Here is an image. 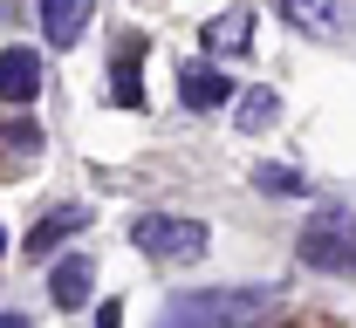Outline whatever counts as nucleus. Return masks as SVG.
Segmentation results:
<instances>
[{"label":"nucleus","mask_w":356,"mask_h":328,"mask_svg":"<svg viewBox=\"0 0 356 328\" xmlns=\"http://www.w3.org/2000/svg\"><path fill=\"white\" fill-rule=\"evenodd\" d=\"M295 253H302V267H315V274H343V281H356V212L322 205V212L309 219V233L295 239Z\"/></svg>","instance_id":"nucleus-3"},{"label":"nucleus","mask_w":356,"mask_h":328,"mask_svg":"<svg viewBox=\"0 0 356 328\" xmlns=\"http://www.w3.org/2000/svg\"><path fill=\"white\" fill-rule=\"evenodd\" d=\"M178 103H185V110H199V116H213L220 103H233L226 69H213V62H185V69H178Z\"/></svg>","instance_id":"nucleus-4"},{"label":"nucleus","mask_w":356,"mask_h":328,"mask_svg":"<svg viewBox=\"0 0 356 328\" xmlns=\"http://www.w3.org/2000/svg\"><path fill=\"white\" fill-rule=\"evenodd\" d=\"M131 246L144 260L192 267V260H206L213 233H206V219H185V212H144V219H131Z\"/></svg>","instance_id":"nucleus-2"},{"label":"nucleus","mask_w":356,"mask_h":328,"mask_svg":"<svg viewBox=\"0 0 356 328\" xmlns=\"http://www.w3.org/2000/svg\"><path fill=\"white\" fill-rule=\"evenodd\" d=\"M281 14H288L302 35H336V21H343L336 0H281Z\"/></svg>","instance_id":"nucleus-12"},{"label":"nucleus","mask_w":356,"mask_h":328,"mask_svg":"<svg viewBox=\"0 0 356 328\" xmlns=\"http://www.w3.org/2000/svg\"><path fill=\"white\" fill-rule=\"evenodd\" d=\"M89 226V205H55L48 219H35V233H28V260H48L62 239H76Z\"/></svg>","instance_id":"nucleus-9"},{"label":"nucleus","mask_w":356,"mask_h":328,"mask_svg":"<svg viewBox=\"0 0 356 328\" xmlns=\"http://www.w3.org/2000/svg\"><path fill=\"white\" fill-rule=\"evenodd\" d=\"M0 253H7V226H0Z\"/></svg>","instance_id":"nucleus-17"},{"label":"nucleus","mask_w":356,"mask_h":328,"mask_svg":"<svg viewBox=\"0 0 356 328\" xmlns=\"http://www.w3.org/2000/svg\"><path fill=\"white\" fill-rule=\"evenodd\" d=\"M96 328H124V301H117V294L103 301V322H96Z\"/></svg>","instance_id":"nucleus-15"},{"label":"nucleus","mask_w":356,"mask_h":328,"mask_svg":"<svg viewBox=\"0 0 356 328\" xmlns=\"http://www.w3.org/2000/svg\"><path fill=\"white\" fill-rule=\"evenodd\" d=\"M42 96V55L35 48H0V103H35Z\"/></svg>","instance_id":"nucleus-5"},{"label":"nucleus","mask_w":356,"mask_h":328,"mask_svg":"<svg viewBox=\"0 0 356 328\" xmlns=\"http://www.w3.org/2000/svg\"><path fill=\"white\" fill-rule=\"evenodd\" d=\"M233 103H240V116H233V123H240L247 137H254V130H267V123L281 116V96H274V89H233Z\"/></svg>","instance_id":"nucleus-11"},{"label":"nucleus","mask_w":356,"mask_h":328,"mask_svg":"<svg viewBox=\"0 0 356 328\" xmlns=\"http://www.w3.org/2000/svg\"><path fill=\"white\" fill-rule=\"evenodd\" d=\"M89 7H96V0H35V14H42V35H48V48H76V42H83V28H89Z\"/></svg>","instance_id":"nucleus-6"},{"label":"nucleus","mask_w":356,"mask_h":328,"mask_svg":"<svg viewBox=\"0 0 356 328\" xmlns=\"http://www.w3.org/2000/svg\"><path fill=\"white\" fill-rule=\"evenodd\" d=\"M254 185H261V191H281V198H295V191H302V171H288V164H254Z\"/></svg>","instance_id":"nucleus-13"},{"label":"nucleus","mask_w":356,"mask_h":328,"mask_svg":"<svg viewBox=\"0 0 356 328\" xmlns=\"http://www.w3.org/2000/svg\"><path fill=\"white\" fill-rule=\"evenodd\" d=\"M0 328H28V315H0Z\"/></svg>","instance_id":"nucleus-16"},{"label":"nucleus","mask_w":356,"mask_h":328,"mask_svg":"<svg viewBox=\"0 0 356 328\" xmlns=\"http://www.w3.org/2000/svg\"><path fill=\"white\" fill-rule=\"evenodd\" d=\"M110 103L117 110H144V42H124L117 48V62H110Z\"/></svg>","instance_id":"nucleus-7"},{"label":"nucleus","mask_w":356,"mask_h":328,"mask_svg":"<svg viewBox=\"0 0 356 328\" xmlns=\"http://www.w3.org/2000/svg\"><path fill=\"white\" fill-rule=\"evenodd\" d=\"M274 294L267 287H192V294H172L158 328H261Z\"/></svg>","instance_id":"nucleus-1"},{"label":"nucleus","mask_w":356,"mask_h":328,"mask_svg":"<svg viewBox=\"0 0 356 328\" xmlns=\"http://www.w3.org/2000/svg\"><path fill=\"white\" fill-rule=\"evenodd\" d=\"M89 274H96V267H89L83 253H69V260H55V267H48V301H55V308H83L89 301Z\"/></svg>","instance_id":"nucleus-10"},{"label":"nucleus","mask_w":356,"mask_h":328,"mask_svg":"<svg viewBox=\"0 0 356 328\" xmlns=\"http://www.w3.org/2000/svg\"><path fill=\"white\" fill-rule=\"evenodd\" d=\"M199 42H206V55H247V42H254V7H247V0L226 7L220 21L199 28Z\"/></svg>","instance_id":"nucleus-8"},{"label":"nucleus","mask_w":356,"mask_h":328,"mask_svg":"<svg viewBox=\"0 0 356 328\" xmlns=\"http://www.w3.org/2000/svg\"><path fill=\"white\" fill-rule=\"evenodd\" d=\"M42 144V130H35V116H14L7 130H0V150H35Z\"/></svg>","instance_id":"nucleus-14"}]
</instances>
